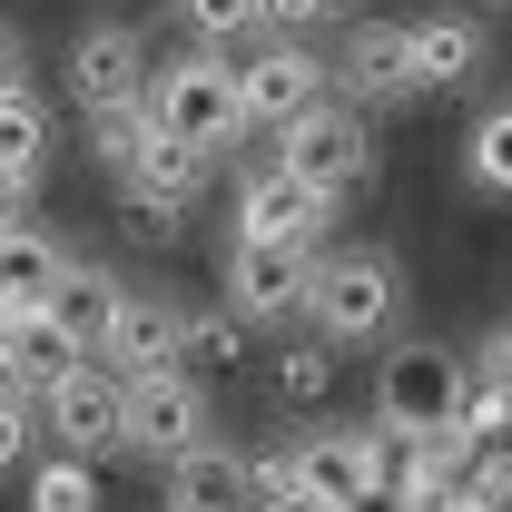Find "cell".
<instances>
[{"label": "cell", "mask_w": 512, "mask_h": 512, "mask_svg": "<svg viewBox=\"0 0 512 512\" xmlns=\"http://www.w3.org/2000/svg\"><path fill=\"white\" fill-rule=\"evenodd\" d=\"M89 148L128 178V168H138V148H148V109H89Z\"/></svg>", "instance_id": "25"}, {"label": "cell", "mask_w": 512, "mask_h": 512, "mask_svg": "<svg viewBox=\"0 0 512 512\" xmlns=\"http://www.w3.org/2000/svg\"><path fill=\"white\" fill-rule=\"evenodd\" d=\"M119 414H128V453H158V463H178V453L217 444V434H207V384L178 375V365L128 375V384H119Z\"/></svg>", "instance_id": "6"}, {"label": "cell", "mask_w": 512, "mask_h": 512, "mask_svg": "<svg viewBox=\"0 0 512 512\" xmlns=\"http://www.w3.org/2000/svg\"><path fill=\"white\" fill-rule=\"evenodd\" d=\"M79 256L50 237V227H30V217H0V306L10 316H30V306H50V286H60Z\"/></svg>", "instance_id": "14"}, {"label": "cell", "mask_w": 512, "mask_h": 512, "mask_svg": "<svg viewBox=\"0 0 512 512\" xmlns=\"http://www.w3.org/2000/svg\"><path fill=\"white\" fill-rule=\"evenodd\" d=\"M148 128L158 138H178V148H197L207 168L247 138V119H237V69H227V50H178L168 69H148Z\"/></svg>", "instance_id": "1"}, {"label": "cell", "mask_w": 512, "mask_h": 512, "mask_svg": "<svg viewBox=\"0 0 512 512\" xmlns=\"http://www.w3.org/2000/svg\"><path fill=\"white\" fill-rule=\"evenodd\" d=\"M286 512H316V503H286Z\"/></svg>", "instance_id": "32"}, {"label": "cell", "mask_w": 512, "mask_h": 512, "mask_svg": "<svg viewBox=\"0 0 512 512\" xmlns=\"http://www.w3.org/2000/svg\"><path fill=\"white\" fill-rule=\"evenodd\" d=\"M306 286H316V256L306 247H227V316L237 325H286L306 316Z\"/></svg>", "instance_id": "8"}, {"label": "cell", "mask_w": 512, "mask_h": 512, "mask_svg": "<svg viewBox=\"0 0 512 512\" xmlns=\"http://www.w3.org/2000/svg\"><path fill=\"white\" fill-rule=\"evenodd\" d=\"M463 384H473V365H463L453 345H394V355H384V375H375V434H404V444L453 434Z\"/></svg>", "instance_id": "3"}, {"label": "cell", "mask_w": 512, "mask_h": 512, "mask_svg": "<svg viewBox=\"0 0 512 512\" xmlns=\"http://www.w3.org/2000/svg\"><path fill=\"white\" fill-rule=\"evenodd\" d=\"M227 69H237V119L247 128H286V119H306L325 99V60L296 50V40H266V50H247V60H227Z\"/></svg>", "instance_id": "7"}, {"label": "cell", "mask_w": 512, "mask_h": 512, "mask_svg": "<svg viewBox=\"0 0 512 512\" xmlns=\"http://www.w3.org/2000/svg\"><path fill=\"white\" fill-rule=\"evenodd\" d=\"M296 463V503L345 512L355 493H375V424H335V434H296L286 444Z\"/></svg>", "instance_id": "11"}, {"label": "cell", "mask_w": 512, "mask_h": 512, "mask_svg": "<svg viewBox=\"0 0 512 512\" xmlns=\"http://www.w3.org/2000/svg\"><path fill=\"white\" fill-rule=\"evenodd\" d=\"M40 424L69 463H99V453H128V414H119V375L99 355H79L50 394H40Z\"/></svg>", "instance_id": "5"}, {"label": "cell", "mask_w": 512, "mask_h": 512, "mask_svg": "<svg viewBox=\"0 0 512 512\" xmlns=\"http://www.w3.org/2000/svg\"><path fill=\"white\" fill-rule=\"evenodd\" d=\"M483 384L512 404V325H493V345H483Z\"/></svg>", "instance_id": "29"}, {"label": "cell", "mask_w": 512, "mask_h": 512, "mask_svg": "<svg viewBox=\"0 0 512 512\" xmlns=\"http://www.w3.org/2000/svg\"><path fill=\"white\" fill-rule=\"evenodd\" d=\"M109 306H119V286H109L99 266H69L60 286H50V306H40V316L60 325L79 355H99V335H109Z\"/></svg>", "instance_id": "18"}, {"label": "cell", "mask_w": 512, "mask_h": 512, "mask_svg": "<svg viewBox=\"0 0 512 512\" xmlns=\"http://www.w3.org/2000/svg\"><path fill=\"white\" fill-rule=\"evenodd\" d=\"M30 512H99V463H69V453L30 463Z\"/></svg>", "instance_id": "21"}, {"label": "cell", "mask_w": 512, "mask_h": 512, "mask_svg": "<svg viewBox=\"0 0 512 512\" xmlns=\"http://www.w3.org/2000/svg\"><path fill=\"white\" fill-rule=\"evenodd\" d=\"M247 355V325L227 306H178V375H227Z\"/></svg>", "instance_id": "20"}, {"label": "cell", "mask_w": 512, "mask_h": 512, "mask_svg": "<svg viewBox=\"0 0 512 512\" xmlns=\"http://www.w3.org/2000/svg\"><path fill=\"white\" fill-rule=\"evenodd\" d=\"M473 69H483V20H473V10L414 20V89H463Z\"/></svg>", "instance_id": "16"}, {"label": "cell", "mask_w": 512, "mask_h": 512, "mask_svg": "<svg viewBox=\"0 0 512 512\" xmlns=\"http://www.w3.org/2000/svg\"><path fill=\"white\" fill-rule=\"evenodd\" d=\"M0 325H10V306H0Z\"/></svg>", "instance_id": "33"}, {"label": "cell", "mask_w": 512, "mask_h": 512, "mask_svg": "<svg viewBox=\"0 0 512 512\" xmlns=\"http://www.w3.org/2000/svg\"><path fill=\"white\" fill-rule=\"evenodd\" d=\"M276 394H286V404H325V394H335V345H316V335L286 345V355H276Z\"/></svg>", "instance_id": "23"}, {"label": "cell", "mask_w": 512, "mask_h": 512, "mask_svg": "<svg viewBox=\"0 0 512 512\" xmlns=\"http://www.w3.org/2000/svg\"><path fill=\"white\" fill-rule=\"evenodd\" d=\"M394 296H404V276H394V256H384V247L316 256V286H306L316 345H365V335H384V325H394Z\"/></svg>", "instance_id": "4"}, {"label": "cell", "mask_w": 512, "mask_h": 512, "mask_svg": "<svg viewBox=\"0 0 512 512\" xmlns=\"http://www.w3.org/2000/svg\"><path fill=\"white\" fill-rule=\"evenodd\" d=\"M325 197H306L286 168H247V188H237V237L247 247H306V256H325Z\"/></svg>", "instance_id": "12"}, {"label": "cell", "mask_w": 512, "mask_h": 512, "mask_svg": "<svg viewBox=\"0 0 512 512\" xmlns=\"http://www.w3.org/2000/svg\"><path fill=\"white\" fill-rule=\"evenodd\" d=\"M178 20H188L197 50H227V40H247V30H256V0H178Z\"/></svg>", "instance_id": "24"}, {"label": "cell", "mask_w": 512, "mask_h": 512, "mask_svg": "<svg viewBox=\"0 0 512 512\" xmlns=\"http://www.w3.org/2000/svg\"><path fill=\"white\" fill-rule=\"evenodd\" d=\"M40 168H50V109H40V89L20 79V89H0V188L20 197Z\"/></svg>", "instance_id": "17"}, {"label": "cell", "mask_w": 512, "mask_h": 512, "mask_svg": "<svg viewBox=\"0 0 512 512\" xmlns=\"http://www.w3.org/2000/svg\"><path fill=\"white\" fill-rule=\"evenodd\" d=\"M463 168H473V178H483L493 197H512V99L473 119V138H463Z\"/></svg>", "instance_id": "22"}, {"label": "cell", "mask_w": 512, "mask_h": 512, "mask_svg": "<svg viewBox=\"0 0 512 512\" xmlns=\"http://www.w3.org/2000/svg\"><path fill=\"white\" fill-rule=\"evenodd\" d=\"M335 79H345V109L414 99V20H355L335 40Z\"/></svg>", "instance_id": "9"}, {"label": "cell", "mask_w": 512, "mask_h": 512, "mask_svg": "<svg viewBox=\"0 0 512 512\" xmlns=\"http://www.w3.org/2000/svg\"><path fill=\"white\" fill-rule=\"evenodd\" d=\"M276 168H286L306 197L345 207V197L375 178V119H365V109H345V99H316L306 119L276 128Z\"/></svg>", "instance_id": "2"}, {"label": "cell", "mask_w": 512, "mask_h": 512, "mask_svg": "<svg viewBox=\"0 0 512 512\" xmlns=\"http://www.w3.org/2000/svg\"><path fill=\"white\" fill-rule=\"evenodd\" d=\"M69 89H79V109H138L148 99V40L128 20H89L69 40Z\"/></svg>", "instance_id": "10"}, {"label": "cell", "mask_w": 512, "mask_h": 512, "mask_svg": "<svg viewBox=\"0 0 512 512\" xmlns=\"http://www.w3.org/2000/svg\"><path fill=\"white\" fill-rule=\"evenodd\" d=\"M128 227H138V237H178L188 217H178V207H158V197H138V188H128Z\"/></svg>", "instance_id": "28"}, {"label": "cell", "mask_w": 512, "mask_h": 512, "mask_svg": "<svg viewBox=\"0 0 512 512\" xmlns=\"http://www.w3.org/2000/svg\"><path fill=\"white\" fill-rule=\"evenodd\" d=\"M30 453H40V404H30V394H10V384H0V473H20V463H30Z\"/></svg>", "instance_id": "26"}, {"label": "cell", "mask_w": 512, "mask_h": 512, "mask_svg": "<svg viewBox=\"0 0 512 512\" xmlns=\"http://www.w3.org/2000/svg\"><path fill=\"white\" fill-rule=\"evenodd\" d=\"M128 188H138V197H158V207H178V217H188V197L207 188V158L148 128V148H138V168H128Z\"/></svg>", "instance_id": "19"}, {"label": "cell", "mask_w": 512, "mask_h": 512, "mask_svg": "<svg viewBox=\"0 0 512 512\" xmlns=\"http://www.w3.org/2000/svg\"><path fill=\"white\" fill-rule=\"evenodd\" d=\"M335 0H256V30H316Z\"/></svg>", "instance_id": "27"}, {"label": "cell", "mask_w": 512, "mask_h": 512, "mask_svg": "<svg viewBox=\"0 0 512 512\" xmlns=\"http://www.w3.org/2000/svg\"><path fill=\"white\" fill-rule=\"evenodd\" d=\"M503 10H512V0H503Z\"/></svg>", "instance_id": "34"}, {"label": "cell", "mask_w": 512, "mask_h": 512, "mask_svg": "<svg viewBox=\"0 0 512 512\" xmlns=\"http://www.w3.org/2000/svg\"><path fill=\"white\" fill-rule=\"evenodd\" d=\"M0 217H20V207H10V188H0Z\"/></svg>", "instance_id": "31"}, {"label": "cell", "mask_w": 512, "mask_h": 512, "mask_svg": "<svg viewBox=\"0 0 512 512\" xmlns=\"http://www.w3.org/2000/svg\"><path fill=\"white\" fill-rule=\"evenodd\" d=\"M0 89H20V40L0 30Z\"/></svg>", "instance_id": "30"}, {"label": "cell", "mask_w": 512, "mask_h": 512, "mask_svg": "<svg viewBox=\"0 0 512 512\" xmlns=\"http://www.w3.org/2000/svg\"><path fill=\"white\" fill-rule=\"evenodd\" d=\"M99 365L109 375H158V365H178V306H158V296H128L109 306V335H99Z\"/></svg>", "instance_id": "13"}, {"label": "cell", "mask_w": 512, "mask_h": 512, "mask_svg": "<svg viewBox=\"0 0 512 512\" xmlns=\"http://www.w3.org/2000/svg\"><path fill=\"white\" fill-rule=\"evenodd\" d=\"M168 512H256L247 453H227V444L178 453V463H168Z\"/></svg>", "instance_id": "15"}]
</instances>
